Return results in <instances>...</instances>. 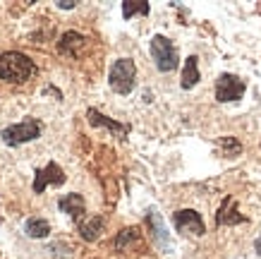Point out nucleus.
Returning <instances> with one entry per match:
<instances>
[{
  "instance_id": "nucleus-12",
  "label": "nucleus",
  "mask_w": 261,
  "mask_h": 259,
  "mask_svg": "<svg viewBox=\"0 0 261 259\" xmlns=\"http://www.w3.org/2000/svg\"><path fill=\"white\" fill-rule=\"evenodd\" d=\"M103 228H106V219L103 216H91L87 221H80V236H82V240L94 243V240L101 238Z\"/></svg>"
},
{
  "instance_id": "nucleus-2",
  "label": "nucleus",
  "mask_w": 261,
  "mask_h": 259,
  "mask_svg": "<svg viewBox=\"0 0 261 259\" xmlns=\"http://www.w3.org/2000/svg\"><path fill=\"white\" fill-rule=\"evenodd\" d=\"M108 84L115 94L127 96L132 94V89L137 84V65L132 58H118L115 63L111 65V72H108Z\"/></svg>"
},
{
  "instance_id": "nucleus-18",
  "label": "nucleus",
  "mask_w": 261,
  "mask_h": 259,
  "mask_svg": "<svg viewBox=\"0 0 261 259\" xmlns=\"http://www.w3.org/2000/svg\"><path fill=\"white\" fill-rule=\"evenodd\" d=\"M221 147L225 149V154H228V156H238L240 151H242V147H240V144L232 139V137H223V139H221Z\"/></svg>"
},
{
  "instance_id": "nucleus-14",
  "label": "nucleus",
  "mask_w": 261,
  "mask_h": 259,
  "mask_svg": "<svg viewBox=\"0 0 261 259\" xmlns=\"http://www.w3.org/2000/svg\"><path fill=\"white\" fill-rule=\"evenodd\" d=\"M24 233L34 240H41V238H48L50 236V223L46 219H41V216H34L24 223Z\"/></svg>"
},
{
  "instance_id": "nucleus-6",
  "label": "nucleus",
  "mask_w": 261,
  "mask_h": 259,
  "mask_svg": "<svg viewBox=\"0 0 261 259\" xmlns=\"http://www.w3.org/2000/svg\"><path fill=\"white\" fill-rule=\"evenodd\" d=\"M173 226L180 230V233H190V236H204L206 226L201 214L194 211V209H180V211L173 214Z\"/></svg>"
},
{
  "instance_id": "nucleus-9",
  "label": "nucleus",
  "mask_w": 261,
  "mask_h": 259,
  "mask_svg": "<svg viewBox=\"0 0 261 259\" xmlns=\"http://www.w3.org/2000/svg\"><path fill=\"white\" fill-rule=\"evenodd\" d=\"M87 118H89V123L94 127H108L113 132V137H120V139H125L127 134H129V125H122V123H115V120H111V118H106L103 113H98L96 108H89L87 110Z\"/></svg>"
},
{
  "instance_id": "nucleus-10",
  "label": "nucleus",
  "mask_w": 261,
  "mask_h": 259,
  "mask_svg": "<svg viewBox=\"0 0 261 259\" xmlns=\"http://www.w3.org/2000/svg\"><path fill=\"white\" fill-rule=\"evenodd\" d=\"M245 216L235 209V199L232 197H225L223 199L221 209H218V214H216V223L218 226H238V223H245Z\"/></svg>"
},
{
  "instance_id": "nucleus-5",
  "label": "nucleus",
  "mask_w": 261,
  "mask_h": 259,
  "mask_svg": "<svg viewBox=\"0 0 261 259\" xmlns=\"http://www.w3.org/2000/svg\"><path fill=\"white\" fill-rule=\"evenodd\" d=\"M247 91L245 79L232 75V72H223L221 77L216 79V99L221 103H230V101H240Z\"/></svg>"
},
{
  "instance_id": "nucleus-7",
  "label": "nucleus",
  "mask_w": 261,
  "mask_h": 259,
  "mask_svg": "<svg viewBox=\"0 0 261 259\" xmlns=\"http://www.w3.org/2000/svg\"><path fill=\"white\" fill-rule=\"evenodd\" d=\"M65 180H67V178H65L63 168H60L56 161H50L46 168L36 171V178H34V192H36V195H41L48 185H63Z\"/></svg>"
},
{
  "instance_id": "nucleus-1",
  "label": "nucleus",
  "mask_w": 261,
  "mask_h": 259,
  "mask_svg": "<svg viewBox=\"0 0 261 259\" xmlns=\"http://www.w3.org/2000/svg\"><path fill=\"white\" fill-rule=\"evenodd\" d=\"M36 75V65L29 55L19 51H5L0 53V79L8 84H24L27 79Z\"/></svg>"
},
{
  "instance_id": "nucleus-16",
  "label": "nucleus",
  "mask_w": 261,
  "mask_h": 259,
  "mask_svg": "<svg viewBox=\"0 0 261 259\" xmlns=\"http://www.w3.org/2000/svg\"><path fill=\"white\" fill-rule=\"evenodd\" d=\"M132 243H139V228H125V230H120L118 238H115V250L122 252Z\"/></svg>"
},
{
  "instance_id": "nucleus-19",
  "label": "nucleus",
  "mask_w": 261,
  "mask_h": 259,
  "mask_svg": "<svg viewBox=\"0 0 261 259\" xmlns=\"http://www.w3.org/2000/svg\"><path fill=\"white\" fill-rule=\"evenodd\" d=\"M77 5V0H58V8L60 10H72Z\"/></svg>"
},
{
  "instance_id": "nucleus-4",
  "label": "nucleus",
  "mask_w": 261,
  "mask_h": 259,
  "mask_svg": "<svg viewBox=\"0 0 261 259\" xmlns=\"http://www.w3.org/2000/svg\"><path fill=\"white\" fill-rule=\"evenodd\" d=\"M151 58H153V63L159 67L161 72H173L177 70V65H180V55H177V48L175 43L168 36L163 34H156L153 39H151Z\"/></svg>"
},
{
  "instance_id": "nucleus-20",
  "label": "nucleus",
  "mask_w": 261,
  "mask_h": 259,
  "mask_svg": "<svg viewBox=\"0 0 261 259\" xmlns=\"http://www.w3.org/2000/svg\"><path fill=\"white\" fill-rule=\"evenodd\" d=\"M254 250L261 254V233H259V238H256V243H254Z\"/></svg>"
},
{
  "instance_id": "nucleus-13",
  "label": "nucleus",
  "mask_w": 261,
  "mask_h": 259,
  "mask_svg": "<svg viewBox=\"0 0 261 259\" xmlns=\"http://www.w3.org/2000/svg\"><path fill=\"white\" fill-rule=\"evenodd\" d=\"M199 58L197 55H190L187 60H185V67H182V79H180V86L182 89H194L199 84Z\"/></svg>"
},
{
  "instance_id": "nucleus-3",
  "label": "nucleus",
  "mask_w": 261,
  "mask_h": 259,
  "mask_svg": "<svg viewBox=\"0 0 261 259\" xmlns=\"http://www.w3.org/2000/svg\"><path fill=\"white\" fill-rule=\"evenodd\" d=\"M41 132H43V125H41V120L36 118H27L22 123H15V125H8L0 137L3 142L8 144V147H19V144H27V142H34L39 139Z\"/></svg>"
},
{
  "instance_id": "nucleus-8",
  "label": "nucleus",
  "mask_w": 261,
  "mask_h": 259,
  "mask_svg": "<svg viewBox=\"0 0 261 259\" xmlns=\"http://www.w3.org/2000/svg\"><path fill=\"white\" fill-rule=\"evenodd\" d=\"M58 206H60V211L67 214L74 223H80V221L84 219V214H87V202H84V197H82L80 192H70V195L60 197Z\"/></svg>"
},
{
  "instance_id": "nucleus-17",
  "label": "nucleus",
  "mask_w": 261,
  "mask_h": 259,
  "mask_svg": "<svg viewBox=\"0 0 261 259\" xmlns=\"http://www.w3.org/2000/svg\"><path fill=\"white\" fill-rule=\"evenodd\" d=\"M149 3H137V0H127L122 3V17L132 19L135 15H149Z\"/></svg>"
},
{
  "instance_id": "nucleus-11",
  "label": "nucleus",
  "mask_w": 261,
  "mask_h": 259,
  "mask_svg": "<svg viewBox=\"0 0 261 259\" xmlns=\"http://www.w3.org/2000/svg\"><path fill=\"white\" fill-rule=\"evenodd\" d=\"M84 43H87V36H82L80 32H65L63 36H60V41H58V51L63 55L77 58Z\"/></svg>"
},
{
  "instance_id": "nucleus-15",
  "label": "nucleus",
  "mask_w": 261,
  "mask_h": 259,
  "mask_svg": "<svg viewBox=\"0 0 261 259\" xmlns=\"http://www.w3.org/2000/svg\"><path fill=\"white\" fill-rule=\"evenodd\" d=\"M149 226L153 228V238L159 240V245L170 247V238L166 233V226H163V221H161V216L156 211H149Z\"/></svg>"
}]
</instances>
